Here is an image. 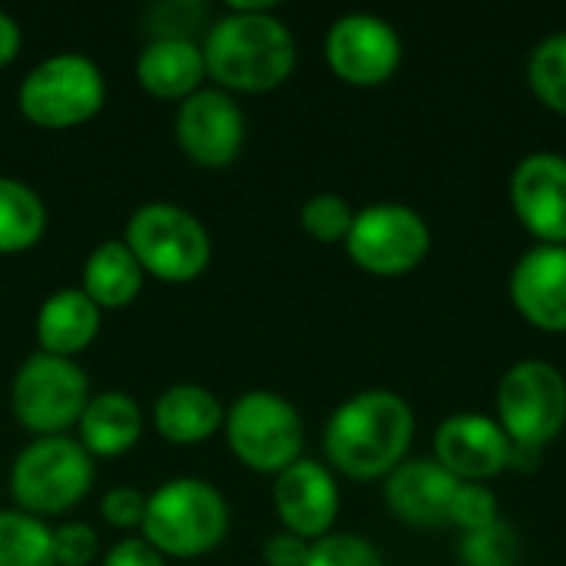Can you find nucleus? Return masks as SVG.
<instances>
[{"mask_svg":"<svg viewBox=\"0 0 566 566\" xmlns=\"http://www.w3.org/2000/svg\"><path fill=\"white\" fill-rule=\"evenodd\" d=\"M206 73L226 93H269L295 70V36L272 13V3L229 0L202 43Z\"/></svg>","mask_w":566,"mask_h":566,"instance_id":"obj_1","label":"nucleus"},{"mask_svg":"<svg viewBox=\"0 0 566 566\" xmlns=\"http://www.w3.org/2000/svg\"><path fill=\"white\" fill-rule=\"evenodd\" d=\"M415 438L411 405L385 388L352 395L325 424V454L358 481L391 474Z\"/></svg>","mask_w":566,"mask_h":566,"instance_id":"obj_2","label":"nucleus"},{"mask_svg":"<svg viewBox=\"0 0 566 566\" xmlns=\"http://www.w3.org/2000/svg\"><path fill=\"white\" fill-rule=\"evenodd\" d=\"M139 531L163 557L192 560L222 544L229 531V504L199 478H172L146 494V517Z\"/></svg>","mask_w":566,"mask_h":566,"instance_id":"obj_3","label":"nucleus"},{"mask_svg":"<svg viewBox=\"0 0 566 566\" xmlns=\"http://www.w3.org/2000/svg\"><path fill=\"white\" fill-rule=\"evenodd\" d=\"M123 242L146 275L159 282H192L209 269L212 239L206 226L176 202H146L129 222Z\"/></svg>","mask_w":566,"mask_h":566,"instance_id":"obj_4","label":"nucleus"},{"mask_svg":"<svg viewBox=\"0 0 566 566\" xmlns=\"http://www.w3.org/2000/svg\"><path fill=\"white\" fill-rule=\"evenodd\" d=\"M93 488V458L80 441L56 434L23 448L10 471V494L30 517H56L76 507Z\"/></svg>","mask_w":566,"mask_h":566,"instance_id":"obj_5","label":"nucleus"},{"mask_svg":"<svg viewBox=\"0 0 566 566\" xmlns=\"http://www.w3.org/2000/svg\"><path fill=\"white\" fill-rule=\"evenodd\" d=\"M106 103V80L83 53H53L40 60L17 90L20 113L40 129H70L90 123Z\"/></svg>","mask_w":566,"mask_h":566,"instance_id":"obj_6","label":"nucleus"},{"mask_svg":"<svg viewBox=\"0 0 566 566\" xmlns=\"http://www.w3.org/2000/svg\"><path fill=\"white\" fill-rule=\"evenodd\" d=\"M90 401V381L70 358L33 352L13 375L10 408L23 431L36 438H56L80 424Z\"/></svg>","mask_w":566,"mask_h":566,"instance_id":"obj_7","label":"nucleus"},{"mask_svg":"<svg viewBox=\"0 0 566 566\" xmlns=\"http://www.w3.org/2000/svg\"><path fill=\"white\" fill-rule=\"evenodd\" d=\"M226 438L232 454L262 474H282L302 454V418L275 391H245L226 411Z\"/></svg>","mask_w":566,"mask_h":566,"instance_id":"obj_8","label":"nucleus"},{"mask_svg":"<svg viewBox=\"0 0 566 566\" xmlns=\"http://www.w3.org/2000/svg\"><path fill=\"white\" fill-rule=\"evenodd\" d=\"M431 245L428 222L401 202H378L355 212L345 249L352 262L371 275L411 272Z\"/></svg>","mask_w":566,"mask_h":566,"instance_id":"obj_9","label":"nucleus"},{"mask_svg":"<svg viewBox=\"0 0 566 566\" xmlns=\"http://www.w3.org/2000/svg\"><path fill=\"white\" fill-rule=\"evenodd\" d=\"M501 428L511 441L544 448L566 421V381L551 361H517L497 388Z\"/></svg>","mask_w":566,"mask_h":566,"instance_id":"obj_10","label":"nucleus"},{"mask_svg":"<svg viewBox=\"0 0 566 566\" xmlns=\"http://www.w3.org/2000/svg\"><path fill=\"white\" fill-rule=\"evenodd\" d=\"M176 143L202 169L229 166L245 143V116L232 93L199 90L176 109Z\"/></svg>","mask_w":566,"mask_h":566,"instance_id":"obj_11","label":"nucleus"},{"mask_svg":"<svg viewBox=\"0 0 566 566\" xmlns=\"http://www.w3.org/2000/svg\"><path fill=\"white\" fill-rule=\"evenodd\" d=\"M328 66L355 86L385 83L401 60V40L395 27L375 13H345L325 36Z\"/></svg>","mask_w":566,"mask_h":566,"instance_id":"obj_12","label":"nucleus"},{"mask_svg":"<svg viewBox=\"0 0 566 566\" xmlns=\"http://www.w3.org/2000/svg\"><path fill=\"white\" fill-rule=\"evenodd\" d=\"M517 219L547 245H566V159L557 153L527 156L511 176Z\"/></svg>","mask_w":566,"mask_h":566,"instance_id":"obj_13","label":"nucleus"},{"mask_svg":"<svg viewBox=\"0 0 566 566\" xmlns=\"http://www.w3.org/2000/svg\"><path fill=\"white\" fill-rule=\"evenodd\" d=\"M438 464L458 481H484L507 468L511 438L488 415H451L434 434Z\"/></svg>","mask_w":566,"mask_h":566,"instance_id":"obj_14","label":"nucleus"},{"mask_svg":"<svg viewBox=\"0 0 566 566\" xmlns=\"http://www.w3.org/2000/svg\"><path fill=\"white\" fill-rule=\"evenodd\" d=\"M275 511L289 534L322 541L338 517V484L328 468L298 458L275 478Z\"/></svg>","mask_w":566,"mask_h":566,"instance_id":"obj_15","label":"nucleus"},{"mask_svg":"<svg viewBox=\"0 0 566 566\" xmlns=\"http://www.w3.org/2000/svg\"><path fill=\"white\" fill-rule=\"evenodd\" d=\"M521 315L547 332H566V245H534L511 275Z\"/></svg>","mask_w":566,"mask_h":566,"instance_id":"obj_16","label":"nucleus"},{"mask_svg":"<svg viewBox=\"0 0 566 566\" xmlns=\"http://www.w3.org/2000/svg\"><path fill=\"white\" fill-rule=\"evenodd\" d=\"M458 484L461 481L438 461H405L388 474L385 501L405 524L434 527L448 524Z\"/></svg>","mask_w":566,"mask_h":566,"instance_id":"obj_17","label":"nucleus"},{"mask_svg":"<svg viewBox=\"0 0 566 566\" xmlns=\"http://www.w3.org/2000/svg\"><path fill=\"white\" fill-rule=\"evenodd\" d=\"M206 76V56L196 40H149L136 60V80L156 99H189Z\"/></svg>","mask_w":566,"mask_h":566,"instance_id":"obj_18","label":"nucleus"},{"mask_svg":"<svg viewBox=\"0 0 566 566\" xmlns=\"http://www.w3.org/2000/svg\"><path fill=\"white\" fill-rule=\"evenodd\" d=\"M99 335V308L83 295V289L53 292L36 312V345L56 358H76Z\"/></svg>","mask_w":566,"mask_h":566,"instance_id":"obj_19","label":"nucleus"},{"mask_svg":"<svg viewBox=\"0 0 566 566\" xmlns=\"http://www.w3.org/2000/svg\"><path fill=\"white\" fill-rule=\"evenodd\" d=\"M76 428L90 458H123L143 434V411L126 391H103L90 395Z\"/></svg>","mask_w":566,"mask_h":566,"instance_id":"obj_20","label":"nucleus"},{"mask_svg":"<svg viewBox=\"0 0 566 566\" xmlns=\"http://www.w3.org/2000/svg\"><path fill=\"white\" fill-rule=\"evenodd\" d=\"M226 424L219 398L202 385H172L153 408V428L169 444H199Z\"/></svg>","mask_w":566,"mask_h":566,"instance_id":"obj_21","label":"nucleus"},{"mask_svg":"<svg viewBox=\"0 0 566 566\" xmlns=\"http://www.w3.org/2000/svg\"><path fill=\"white\" fill-rule=\"evenodd\" d=\"M143 269L136 262V255L129 252V245L123 239H109L103 245H96L83 265V295L103 312V308H126L129 302H136L139 289H143Z\"/></svg>","mask_w":566,"mask_h":566,"instance_id":"obj_22","label":"nucleus"},{"mask_svg":"<svg viewBox=\"0 0 566 566\" xmlns=\"http://www.w3.org/2000/svg\"><path fill=\"white\" fill-rule=\"evenodd\" d=\"M46 232L43 199L20 179L0 176V255L33 249Z\"/></svg>","mask_w":566,"mask_h":566,"instance_id":"obj_23","label":"nucleus"},{"mask_svg":"<svg viewBox=\"0 0 566 566\" xmlns=\"http://www.w3.org/2000/svg\"><path fill=\"white\" fill-rule=\"evenodd\" d=\"M0 566H56L53 531L23 511H0Z\"/></svg>","mask_w":566,"mask_h":566,"instance_id":"obj_24","label":"nucleus"},{"mask_svg":"<svg viewBox=\"0 0 566 566\" xmlns=\"http://www.w3.org/2000/svg\"><path fill=\"white\" fill-rule=\"evenodd\" d=\"M531 86L551 109L566 116V33L537 43L531 56Z\"/></svg>","mask_w":566,"mask_h":566,"instance_id":"obj_25","label":"nucleus"},{"mask_svg":"<svg viewBox=\"0 0 566 566\" xmlns=\"http://www.w3.org/2000/svg\"><path fill=\"white\" fill-rule=\"evenodd\" d=\"M352 222H355V209L335 192H318L302 206V229L318 242H345Z\"/></svg>","mask_w":566,"mask_h":566,"instance_id":"obj_26","label":"nucleus"},{"mask_svg":"<svg viewBox=\"0 0 566 566\" xmlns=\"http://www.w3.org/2000/svg\"><path fill=\"white\" fill-rule=\"evenodd\" d=\"M464 566H514L517 564V537L504 521H494L484 531L464 534L461 541Z\"/></svg>","mask_w":566,"mask_h":566,"instance_id":"obj_27","label":"nucleus"},{"mask_svg":"<svg viewBox=\"0 0 566 566\" xmlns=\"http://www.w3.org/2000/svg\"><path fill=\"white\" fill-rule=\"evenodd\" d=\"M451 524L464 527V534H474V531H484L491 527L497 517V497L491 488H484L481 481H461L458 491H454V501H451Z\"/></svg>","mask_w":566,"mask_h":566,"instance_id":"obj_28","label":"nucleus"},{"mask_svg":"<svg viewBox=\"0 0 566 566\" xmlns=\"http://www.w3.org/2000/svg\"><path fill=\"white\" fill-rule=\"evenodd\" d=\"M305 566H381V557L355 534H328L312 544Z\"/></svg>","mask_w":566,"mask_h":566,"instance_id":"obj_29","label":"nucleus"},{"mask_svg":"<svg viewBox=\"0 0 566 566\" xmlns=\"http://www.w3.org/2000/svg\"><path fill=\"white\" fill-rule=\"evenodd\" d=\"M202 3H182V0H172V3H156L149 7V33L153 40H192V30L199 27L202 20Z\"/></svg>","mask_w":566,"mask_h":566,"instance_id":"obj_30","label":"nucleus"},{"mask_svg":"<svg viewBox=\"0 0 566 566\" xmlns=\"http://www.w3.org/2000/svg\"><path fill=\"white\" fill-rule=\"evenodd\" d=\"M99 554V537L90 524H63L53 531L56 566H90Z\"/></svg>","mask_w":566,"mask_h":566,"instance_id":"obj_31","label":"nucleus"},{"mask_svg":"<svg viewBox=\"0 0 566 566\" xmlns=\"http://www.w3.org/2000/svg\"><path fill=\"white\" fill-rule=\"evenodd\" d=\"M99 517L116 531L143 527L146 517V494L136 488H109L99 501Z\"/></svg>","mask_w":566,"mask_h":566,"instance_id":"obj_32","label":"nucleus"},{"mask_svg":"<svg viewBox=\"0 0 566 566\" xmlns=\"http://www.w3.org/2000/svg\"><path fill=\"white\" fill-rule=\"evenodd\" d=\"M308 551H312L308 541H302L298 534L282 531V534H272L262 544V560H265V566H305Z\"/></svg>","mask_w":566,"mask_h":566,"instance_id":"obj_33","label":"nucleus"},{"mask_svg":"<svg viewBox=\"0 0 566 566\" xmlns=\"http://www.w3.org/2000/svg\"><path fill=\"white\" fill-rule=\"evenodd\" d=\"M103 566H166V557L156 547H149L143 537H129L106 554Z\"/></svg>","mask_w":566,"mask_h":566,"instance_id":"obj_34","label":"nucleus"},{"mask_svg":"<svg viewBox=\"0 0 566 566\" xmlns=\"http://www.w3.org/2000/svg\"><path fill=\"white\" fill-rule=\"evenodd\" d=\"M20 27H17V20L10 17V13H3L0 10V70L7 66V63H13V56L20 53Z\"/></svg>","mask_w":566,"mask_h":566,"instance_id":"obj_35","label":"nucleus"},{"mask_svg":"<svg viewBox=\"0 0 566 566\" xmlns=\"http://www.w3.org/2000/svg\"><path fill=\"white\" fill-rule=\"evenodd\" d=\"M541 464V448L534 444H521V441H511V458H507V468L521 471V474H531L537 471Z\"/></svg>","mask_w":566,"mask_h":566,"instance_id":"obj_36","label":"nucleus"}]
</instances>
